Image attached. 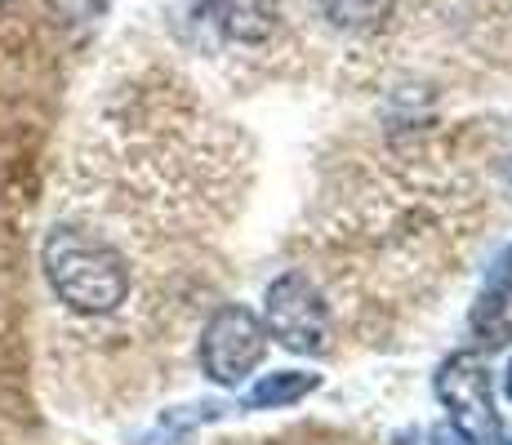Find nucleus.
Segmentation results:
<instances>
[{
	"label": "nucleus",
	"instance_id": "obj_7",
	"mask_svg": "<svg viewBox=\"0 0 512 445\" xmlns=\"http://www.w3.org/2000/svg\"><path fill=\"white\" fill-rule=\"evenodd\" d=\"M321 388V374H303V370H281V374H268L250 388L245 397V410H281V405H294L303 401L308 392Z\"/></svg>",
	"mask_w": 512,
	"mask_h": 445
},
{
	"label": "nucleus",
	"instance_id": "obj_4",
	"mask_svg": "<svg viewBox=\"0 0 512 445\" xmlns=\"http://www.w3.org/2000/svg\"><path fill=\"white\" fill-rule=\"evenodd\" d=\"M437 397L450 405V423L472 445H495L499 441V414L490 401V370L477 352H455L437 370Z\"/></svg>",
	"mask_w": 512,
	"mask_h": 445
},
{
	"label": "nucleus",
	"instance_id": "obj_8",
	"mask_svg": "<svg viewBox=\"0 0 512 445\" xmlns=\"http://www.w3.org/2000/svg\"><path fill=\"white\" fill-rule=\"evenodd\" d=\"M317 5L334 27H343V32H370V27H379L383 18L392 14L397 0H317Z\"/></svg>",
	"mask_w": 512,
	"mask_h": 445
},
{
	"label": "nucleus",
	"instance_id": "obj_6",
	"mask_svg": "<svg viewBox=\"0 0 512 445\" xmlns=\"http://www.w3.org/2000/svg\"><path fill=\"white\" fill-rule=\"evenodd\" d=\"M205 9L232 41H263L277 23V0H205Z\"/></svg>",
	"mask_w": 512,
	"mask_h": 445
},
{
	"label": "nucleus",
	"instance_id": "obj_9",
	"mask_svg": "<svg viewBox=\"0 0 512 445\" xmlns=\"http://www.w3.org/2000/svg\"><path fill=\"white\" fill-rule=\"evenodd\" d=\"M432 445H472V441L455 428V423H441V428H432Z\"/></svg>",
	"mask_w": 512,
	"mask_h": 445
},
{
	"label": "nucleus",
	"instance_id": "obj_3",
	"mask_svg": "<svg viewBox=\"0 0 512 445\" xmlns=\"http://www.w3.org/2000/svg\"><path fill=\"white\" fill-rule=\"evenodd\" d=\"M268 356V330L250 308L228 303L210 316L201 334V365L214 383L236 388V383L250 379V370Z\"/></svg>",
	"mask_w": 512,
	"mask_h": 445
},
{
	"label": "nucleus",
	"instance_id": "obj_2",
	"mask_svg": "<svg viewBox=\"0 0 512 445\" xmlns=\"http://www.w3.org/2000/svg\"><path fill=\"white\" fill-rule=\"evenodd\" d=\"M268 330L290 352H308V356L330 352L334 343L330 308L303 272H285L268 285Z\"/></svg>",
	"mask_w": 512,
	"mask_h": 445
},
{
	"label": "nucleus",
	"instance_id": "obj_5",
	"mask_svg": "<svg viewBox=\"0 0 512 445\" xmlns=\"http://www.w3.org/2000/svg\"><path fill=\"white\" fill-rule=\"evenodd\" d=\"M472 330L481 334L486 348H508L512 343V250L490 267L486 294L472 308Z\"/></svg>",
	"mask_w": 512,
	"mask_h": 445
},
{
	"label": "nucleus",
	"instance_id": "obj_11",
	"mask_svg": "<svg viewBox=\"0 0 512 445\" xmlns=\"http://www.w3.org/2000/svg\"><path fill=\"white\" fill-rule=\"evenodd\" d=\"M495 445H512V432H499V441Z\"/></svg>",
	"mask_w": 512,
	"mask_h": 445
},
{
	"label": "nucleus",
	"instance_id": "obj_1",
	"mask_svg": "<svg viewBox=\"0 0 512 445\" xmlns=\"http://www.w3.org/2000/svg\"><path fill=\"white\" fill-rule=\"evenodd\" d=\"M54 294L81 316H107L130 294V267L121 250L85 227H54L41 250Z\"/></svg>",
	"mask_w": 512,
	"mask_h": 445
},
{
	"label": "nucleus",
	"instance_id": "obj_13",
	"mask_svg": "<svg viewBox=\"0 0 512 445\" xmlns=\"http://www.w3.org/2000/svg\"><path fill=\"white\" fill-rule=\"evenodd\" d=\"M0 5H9V0H0Z\"/></svg>",
	"mask_w": 512,
	"mask_h": 445
},
{
	"label": "nucleus",
	"instance_id": "obj_12",
	"mask_svg": "<svg viewBox=\"0 0 512 445\" xmlns=\"http://www.w3.org/2000/svg\"><path fill=\"white\" fill-rule=\"evenodd\" d=\"M508 401H512V365H508Z\"/></svg>",
	"mask_w": 512,
	"mask_h": 445
},
{
	"label": "nucleus",
	"instance_id": "obj_10",
	"mask_svg": "<svg viewBox=\"0 0 512 445\" xmlns=\"http://www.w3.org/2000/svg\"><path fill=\"white\" fill-rule=\"evenodd\" d=\"M504 178H508V192H512V152H508V161H504Z\"/></svg>",
	"mask_w": 512,
	"mask_h": 445
}]
</instances>
